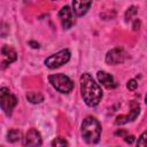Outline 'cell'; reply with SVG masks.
I'll return each mask as SVG.
<instances>
[{"mask_svg": "<svg viewBox=\"0 0 147 147\" xmlns=\"http://www.w3.org/2000/svg\"><path fill=\"white\" fill-rule=\"evenodd\" d=\"M79 82H80V94L86 106L88 107L98 106L102 99V90L100 85L94 80V78L88 72H84L80 76Z\"/></svg>", "mask_w": 147, "mask_h": 147, "instance_id": "cell-1", "label": "cell"}, {"mask_svg": "<svg viewBox=\"0 0 147 147\" xmlns=\"http://www.w3.org/2000/svg\"><path fill=\"white\" fill-rule=\"evenodd\" d=\"M101 131H102V127H101L100 122L96 118L92 117V116L86 117L83 121L82 125H80L82 137H83L84 141L87 142V144H96V142H99L100 136H101Z\"/></svg>", "mask_w": 147, "mask_h": 147, "instance_id": "cell-2", "label": "cell"}, {"mask_svg": "<svg viewBox=\"0 0 147 147\" xmlns=\"http://www.w3.org/2000/svg\"><path fill=\"white\" fill-rule=\"evenodd\" d=\"M51 85L60 93L68 94L74 90V82L63 74H53L48 76Z\"/></svg>", "mask_w": 147, "mask_h": 147, "instance_id": "cell-3", "label": "cell"}, {"mask_svg": "<svg viewBox=\"0 0 147 147\" xmlns=\"http://www.w3.org/2000/svg\"><path fill=\"white\" fill-rule=\"evenodd\" d=\"M17 105V98L10 92L8 87H0V108L2 111L10 116Z\"/></svg>", "mask_w": 147, "mask_h": 147, "instance_id": "cell-4", "label": "cell"}, {"mask_svg": "<svg viewBox=\"0 0 147 147\" xmlns=\"http://www.w3.org/2000/svg\"><path fill=\"white\" fill-rule=\"evenodd\" d=\"M70 56H71V53L68 48H64V49H61L57 53L55 54H52L51 56H48L44 63L47 68L49 69H56L63 64H65L69 60H70Z\"/></svg>", "mask_w": 147, "mask_h": 147, "instance_id": "cell-5", "label": "cell"}, {"mask_svg": "<svg viewBox=\"0 0 147 147\" xmlns=\"http://www.w3.org/2000/svg\"><path fill=\"white\" fill-rule=\"evenodd\" d=\"M127 59V53L123 47H115L107 52L106 54V62L111 65H116L123 63Z\"/></svg>", "mask_w": 147, "mask_h": 147, "instance_id": "cell-6", "label": "cell"}, {"mask_svg": "<svg viewBox=\"0 0 147 147\" xmlns=\"http://www.w3.org/2000/svg\"><path fill=\"white\" fill-rule=\"evenodd\" d=\"M130 107H131V110H130V114L129 115H119V116L116 117V119H115V124L116 125L126 124L129 122L134 121L138 117V115L140 113V106H139V103L136 102V101H132L131 105H130Z\"/></svg>", "mask_w": 147, "mask_h": 147, "instance_id": "cell-7", "label": "cell"}, {"mask_svg": "<svg viewBox=\"0 0 147 147\" xmlns=\"http://www.w3.org/2000/svg\"><path fill=\"white\" fill-rule=\"evenodd\" d=\"M59 18L61 21V24H62L63 29H65V30H69L75 24V20H74V16H72V9L69 6H64L60 9Z\"/></svg>", "mask_w": 147, "mask_h": 147, "instance_id": "cell-8", "label": "cell"}, {"mask_svg": "<svg viewBox=\"0 0 147 147\" xmlns=\"http://www.w3.org/2000/svg\"><path fill=\"white\" fill-rule=\"evenodd\" d=\"M23 144L25 146H41L42 140H41L40 133L36 129H30L24 137Z\"/></svg>", "mask_w": 147, "mask_h": 147, "instance_id": "cell-9", "label": "cell"}, {"mask_svg": "<svg viewBox=\"0 0 147 147\" xmlns=\"http://www.w3.org/2000/svg\"><path fill=\"white\" fill-rule=\"evenodd\" d=\"M92 5V0H74L72 1V11L76 16H84Z\"/></svg>", "mask_w": 147, "mask_h": 147, "instance_id": "cell-10", "label": "cell"}, {"mask_svg": "<svg viewBox=\"0 0 147 147\" xmlns=\"http://www.w3.org/2000/svg\"><path fill=\"white\" fill-rule=\"evenodd\" d=\"M1 54L5 56V61L1 63L2 65H1V68H6L8 64H10V63H13V62H15L16 60H17V53H16V51L11 47V46H9V45H5V46H2V48H1Z\"/></svg>", "mask_w": 147, "mask_h": 147, "instance_id": "cell-11", "label": "cell"}, {"mask_svg": "<svg viewBox=\"0 0 147 147\" xmlns=\"http://www.w3.org/2000/svg\"><path fill=\"white\" fill-rule=\"evenodd\" d=\"M96 77H98L99 82H100L105 87H107V88H109V90L115 88V87H117V85H118V84L116 83V80L114 79V77H113L110 74H108V72H106V71H103V70L98 71Z\"/></svg>", "mask_w": 147, "mask_h": 147, "instance_id": "cell-12", "label": "cell"}, {"mask_svg": "<svg viewBox=\"0 0 147 147\" xmlns=\"http://www.w3.org/2000/svg\"><path fill=\"white\" fill-rule=\"evenodd\" d=\"M25 98L28 99V101L30 103H33V105H38L44 101V96L39 92H28Z\"/></svg>", "mask_w": 147, "mask_h": 147, "instance_id": "cell-13", "label": "cell"}, {"mask_svg": "<svg viewBox=\"0 0 147 147\" xmlns=\"http://www.w3.org/2000/svg\"><path fill=\"white\" fill-rule=\"evenodd\" d=\"M22 138V132L18 129H10L7 132V141L9 142H17Z\"/></svg>", "mask_w": 147, "mask_h": 147, "instance_id": "cell-14", "label": "cell"}, {"mask_svg": "<svg viewBox=\"0 0 147 147\" xmlns=\"http://www.w3.org/2000/svg\"><path fill=\"white\" fill-rule=\"evenodd\" d=\"M137 13H138V8H137L136 6L129 7V8L126 9V11H125V21H126V22L132 21V18L137 15Z\"/></svg>", "mask_w": 147, "mask_h": 147, "instance_id": "cell-15", "label": "cell"}, {"mask_svg": "<svg viewBox=\"0 0 147 147\" xmlns=\"http://www.w3.org/2000/svg\"><path fill=\"white\" fill-rule=\"evenodd\" d=\"M51 145H52V146L57 147V146H68L69 144H68V141H67L64 138L57 137V138H55V139H54V140L51 142Z\"/></svg>", "mask_w": 147, "mask_h": 147, "instance_id": "cell-16", "label": "cell"}, {"mask_svg": "<svg viewBox=\"0 0 147 147\" xmlns=\"http://www.w3.org/2000/svg\"><path fill=\"white\" fill-rule=\"evenodd\" d=\"M8 32H9L8 25H7L6 23H0V37H2V38L7 37Z\"/></svg>", "mask_w": 147, "mask_h": 147, "instance_id": "cell-17", "label": "cell"}, {"mask_svg": "<svg viewBox=\"0 0 147 147\" xmlns=\"http://www.w3.org/2000/svg\"><path fill=\"white\" fill-rule=\"evenodd\" d=\"M137 86H138V82H137L136 79H130V80L127 82V84H126V87H127L130 91H134V90L137 88Z\"/></svg>", "mask_w": 147, "mask_h": 147, "instance_id": "cell-18", "label": "cell"}, {"mask_svg": "<svg viewBox=\"0 0 147 147\" xmlns=\"http://www.w3.org/2000/svg\"><path fill=\"white\" fill-rule=\"evenodd\" d=\"M137 145L138 146H146V132H142V134L139 137Z\"/></svg>", "mask_w": 147, "mask_h": 147, "instance_id": "cell-19", "label": "cell"}, {"mask_svg": "<svg viewBox=\"0 0 147 147\" xmlns=\"http://www.w3.org/2000/svg\"><path fill=\"white\" fill-rule=\"evenodd\" d=\"M140 25H141V22H140V20H138V18H134V20H133V23H132V28H133V30H134V31L139 30V29H140Z\"/></svg>", "mask_w": 147, "mask_h": 147, "instance_id": "cell-20", "label": "cell"}, {"mask_svg": "<svg viewBox=\"0 0 147 147\" xmlns=\"http://www.w3.org/2000/svg\"><path fill=\"white\" fill-rule=\"evenodd\" d=\"M134 136H125L124 137V141L125 142H127V144H132L133 141H134Z\"/></svg>", "mask_w": 147, "mask_h": 147, "instance_id": "cell-21", "label": "cell"}, {"mask_svg": "<svg viewBox=\"0 0 147 147\" xmlns=\"http://www.w3.org/2000/svg\"><path fill=\"white\" fill-rule=\"evenodd\" d=\"M125 134H126L125 130H117L115 132V136H119V137H125Z\"/></svg>", "mask_w": 147, "mask_h": 147, "instance_id": "cell-22", "label": "cell"}, {"mask_svg": "<svg viewBox=\"0 0 147 147\" xmlns=\"http://www.w3.org/2000/svg\"><path fill=\"white\" fill-rule=\"evenodd\" d=\"M29 45H30L32 48H39V44L36 42V41H33V40H30V41H29Z\"/></svg>", "mask_w": 147, "mask_h": 147, "instance_id": "cell-23", "label": "cell"}, {"mask_svg": "<svg viewBox=\"0 0 147 147\" xmlns=\"http://www.w3.org/2000/svg\"><path fill=\"white\" fill-rule=\"evenodd\" d=\"M52 1H55V0H52Z\"/></svg>", "mask_w": 147, "mask_h": 147, "instance_id": "cell-24", "label": "cell"}]
</instances>
